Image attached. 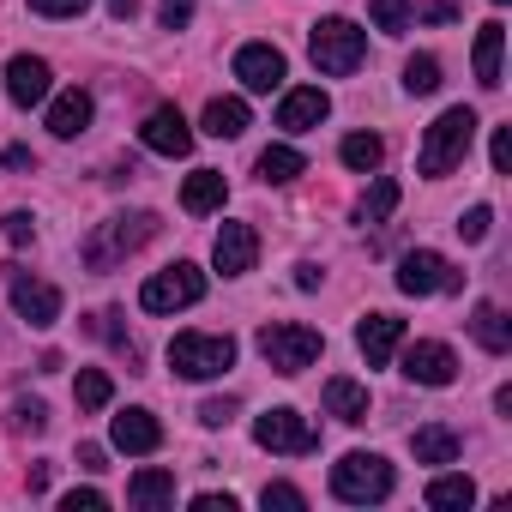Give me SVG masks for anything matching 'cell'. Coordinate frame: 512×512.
<instances>
[{"label": "cell", "instance_id": "6da1fadb", "mask_svg": "<svg viewBox=\"0 0 512 512\" xmlns=\"http://www.w3.org/2000/svg\"><path fill=\"white\" fill-rule=\"evenodd\" d=\"M157 235V211H115L85 235V266L91 272H115L127 253H139Z\"/></svg>", "mask_w": 512, "mask_h": 512}, {"label": "cell", "instance_id": "7a4b0ae2", "mask_svg": "<svg viewBox=\"0 0 512 512\" xmlns=\"http://www.w3.org/2000/svg\"><path fill=\"white\" fill-rule=\"evenodd\" d=\"M470 139H476V109H446L434 127H428V139H422V151H416V169L428 175V181H440V175H452L464 157H470Z\"/></svg>", "mask_w": 512, "mask_h": 512}, {"label": "cell", "instance_id": "3957f363", "mask_svg": "<svg viewBox=\"0 0 512 512\" xmlns=\"http://www.w3.org/2000/svg\"><path fill=\"white\" fill-rule=\"evenodd\" d=\"M320 350H326V338L314 332V326H296V320H272V326H260V356L278 368V374H308L314 362H320Z\"/></svg>", "mask_w": 512, "mask_h": 512}, {"label": "cell", "instance_id": "277c9868", "mask_svg": "<svg viewBox=\"0 0 512 512\" xmlns=\"http://www.w3.org/2000/svg\"><path fill=\"white\" fill-rule=\"evenodd\" d=\"M308 55H314L320 73L344 79V73L362 67V55H368V31H356L350 19H320V25L308 31Z\"/></svg>", "mask_w": 512, "mask_h": 512}, {"label": "cell", "instance_id": "5b68a950", "mask_svg": "<svg viewBox=\"0 0 512 512\" xmlns=\"http://www.w3.org/2000/svg\"><path fill=\"white\" fill-rule=\"evenodd\" d=\"M169 368L181 380H217V374L235 368V338H223V332H181L169 344Z\"/></svg>", "mask_w": 512, "mask_h": 512}, {"label": "cell", "instance_id": "8992f818", "mask_svg": "<svg viewBox=\"0 0 512 512\" xmlns=\"http://www.w3.org/2000/svg\"><path fill=\"white\" fill-rule=\"evenodd\" d=\"M392 464L380 458V452H344L338 464H332V494L338 500H350V506H368V500H386L392 494Z\"/></svg>", "mask_w": 512, "mask_h": 512}, {"label": "cell", "instance_id": "52a82bcc", "mask_svg": "<svg viewBox=\"0 0 512 512\" xmlns=\"http://www.w3.org/2000/svg\"><path fill=\"white\" fill-rule=\"evenodd\" d=\"M199 296H205V272L187 266V260H175V266H163V272L145 278L139 308H145V314H175V308H193Z\"/></svg>", "mask_w": 512, "mask_h": 512}, {"label": "cell", "instance_id": "ba28073f", "mask_svg": "<svg viewBox=\"0 0 512 512\" xmlns=\"http://www.w3.org/2000/svg\"><path fill=\"white\" fill-rule=\"evenodd\" d=\"M464 278L452 272V260L446 253H434V247H410L404 260H398V290L404 296H452Z\"/></svg>", "mask_w": 512, "mask_h": 512}, {"label": "cell", "instance_id": "9c48e42d", "mask_svg": "<svg viewBox=\"0 0 512 512\" xmlns=\"http://www.w3.org/2000/svg\"><path fill=\"white\" fill-rule=\"evenodd\" d=\"M253 440H260L266 452H290V458H302V452L320 446L314 422H308L302 410H290V404H278V410H266L260 422H253Z\"/></svg>", "mask_w": 512, "mask_h": 512}, {"label": "cell", "instance_id": "30bf717a", "mask_svg": "<svg viewBox=\"0 0 512 512\" xmlns=\"http://www.w3.org/2000/svg\"><path fill=\"white\" fill-rule=\"evenodd\" d=\"M7 296H13L19 320H31L37 332H49V326L61 320V290H55V284H43V278H25V272H13V278H7Z\"/></svg>", "mask_w": 512, "mask_h": 512}, {"label": "cell", "instance_id": "8fae6325", "mask_svg": "<svg viewBox=\"0 0 512 512\" xmlns=\"http://www.w3.org/2000/svg\"><path fill=\"white\" fill-rule=\"evenodd\" d=\"M211 260H217L223 278H247L253 260H260V235H253L247 223H223L217 241H211Z\"/></svg>", "mask_w": 512, "mask_h": 512}, {"label": "cell", "instance_id": "7c38bea8", "mask_svg": "<svg viewBox=\"0 0 512 512\" xmlns=\"http://www.w3.org/2000/svg\"><path fill=\"white\" fill-rule=\"evenodd\" d=\"M139 139H145V151H157V157H187V151H193V127L181 121V109H175V103L151 109V115H145V127H139Z\"/></svg>", "mask_w": 512, "mask_h": 512}, {"label": "cell", "instance_id": "4fadbf2b", "mask_svg": "<svg viewBox=\"0 0 512 512\" xmlns=\"http://www.w3.org/2000/svg\"><path fill=\"white\" fill-rule=\"evenodd\" d=\"M404 380H410V386H452V380H458V356H452L446 344L422 338V344L404 350Z\"/></svg>", "mask_w": 512, "mask_h": 512}, {"label": "cell", "instance_id": "5bb4252c", "mask_svg": "<svg viewBox=\"0 0 512 512\" xmlns=\"http://www.w3.org/2000/svg\"><path fill=\"white\" fill-rule=\"evenodd\" d=\"M235 79H241L247 91H278V85H284V49H272V43L235 49Z\"/></svg>", "mask_w": 512, "mask_h": 512}, {"label": "cell", "instance_id": "9a60e30c", "mask_svg": "<svg viewBox=\"0 0 512 512\" xmlns=\"http://www.w3.org/2000/svg\"><path fill=\"white\" fill-rule=\"evenodd\" d=\"M49 61L43 55H13L7 61V97L19 103V109H37V103H49Z\"/></svg>", "mask_w": 512, "mask_h": 512}, {"label": "cell", "instance_id": "2e32d148", "mask_svg": "<svg viewBox=\"0 0 512 512\" xmlns=\"http://www.w3.org/2000/svg\"><path fill=\"white\" fill-rule=\"evenodd\" d=\"M326 115H332V97H326L320 85H302V91H290V97L278 103V127H284V133H314Z\"/></svg>", "mask_w": 512, "mask_h": 512}, {"label": "cell", "instance_id": "e0dca14e", "mask_svg": "<svg viewBox=\"0 0 512 512\" xmlns=\"http://www.w3.org/2000/svg\"><path fill=\"white\" fill-rule=\"evenodd\" d=\"M398 344H404V320H398V314H368V320L356 326V350L368 356V368H386Z\"/></svg>", "mask_w": 512, "mask_h": 512}, {"label": "cell", "instance_id": "ac0fdd59", "mask_svg": "<svg viewBox=\"0 0 512 512\" xmlns=\"http://www.w3.org/2000/svg\"><path fill=\"white\" fill-rule=\"evenodd\" d=\"M109 440H115L121 452H157V446H163V428H157L151 410H121V416L109 422Z\"/></svg>", "mask_w": 512, "mask_h": 512}, {"label": "cell", "instance_id": "d6986e66", "mask_svg": "<svg viewBox=\"0 0 512 512\" xmlns=\"http://www.w3.org/2000/svg\"><path fill=\"white\" fill-rule=\"evenodd\" d=\"M85 127H91V91H61L49 103V133L55 139H79Z\"/></svg>", "mask_w": 512, "mask_h": 512}, {"label": "cell", "instance_id": "ffe728a7", "mask_svg": "<svg viewBox=\"0 0 512 512\" xmlns=\"http://www.w3.org/2000/svg\"><path fill=\"white\" fill-rule=\"evenodd\" d=\"M500 49H506V25L488 19V25L476 31V85H482V91H500Z\"/></svg>", "mask_w": 512, "mask_h": 512}, {"label": "cell", "instance_id": "44dd1931", "mask_svg": "<svg viewBox=\"0 0 512 512\" xmlns=\"http://www.w3.org/2000/svg\"><path fill=\"white\" fill-rule=\"evenodd\" d=\"M223 199H229V181H223L217 169H193V175H187V187H181V211H193V217L217 211Z\"/></svg>", "mask_w": 512, "mask_h": 512}, {"label": "cell", "instance_id": "7402d4cb", "mask_svg": "<svg viewBox=\"0 0 512 512\" xmlns=\"http://www.w3.org/2000/svg\"><path fill=\"white\" fill-rule=\"evenodd\" d=\"M458 434L446 428V422H428V428H416L410 434V452H416V464H458Z\"/></svg>", "mask_w": 512, "mask_h": 512}, {"label": "cell", "instance_id": "603a6c76", "mask_svg": "<svg viewBox=\"0 0 512 512\" xmlns=\"http://www.w3.org/2000/svg\"><path fill=\"white\" fill-rule=\"evenodd\" d=\"M326 416H338V422H368V386H356V380H326Z\"/></svg>", "mask_w": 512, "mask_h": 512}, {"label": "cell", "instance_id": "cb8c5ba5", "mask_svg": "<svg viewBox=\"0 0 512 512\" xmlns=\"http://www.w3.org/2000/svg\"><path fill=\"white\" fill-rule=\"evenodd\" d=\"M199 127H205L211 139H241V133H247V103H241V97H211Z\"/></svg>", "mask_w": 512, "mask_h": 512}, {"label": "cell", "instance_id": "d4e9b609", "mask_svg": "<svg viewBox=\"0 0 512 512\" xmlns=\"http://www.w3.org/2000/svg\"><path fill=\"white\" fill-rule=\"evenodd\" d=\"M253 169H260V181H266V187H284V181H296V175L308 169V157H302L296 145H266Z\"/></svg>", "mask_w": 512, "mask_h": 512}, {"label": "cell", "instance_id": "484cf974", "mask_svg": "<svg viewBox=\"0 0 512 512\" xmlns=\"http://www.w3.org/2000/svg\"><path fill=\"white\" fill-rule=\"evenodd\" d=\"M470 332H476V344H482L488 356H506V350H512V326H506V314H500L494 302H482V308L470 314Z\"/></svg>", "mask_w": 512, "mask_h": 512}, {"label": "cell", "instance_id": "4316f807", "mask_svg": "<svg viewBox=\"0 0 512 512\" xmlns=\"http://www.w3.org/2000/svg\"><path fill=\"white\" fill-rule=\"evenodd\" d=\"M169 500H175V476H169V470H139V476L127 482V506H139V512L169 506Z\"/></svg>", "mask_w": 512, "mask_h": 512}, {"label": "cell", "instance_id": "83f0119b", "mask_svg": "<svg viewBox=\"0 0 512 512\" xmlns=\"http://www.w3.org/2000/svg\"><path fill=\"white\" fill-rule=\"evenodd\" d=\"M392 211H398V181H392V175H380V181L356 199V223H386Z\"/></svg>", "mask_w": 512, "mask_h": 512}, {"label": "cell", "instance_id": "f1b7e54d", "mask_svg": "<svg viewBox=\"0 0 512 512\" xmlns=\"http://www.w3.org/2000/svg\"><path fill=\"white\" fill-rule=\"evenodd\" d=\"M338 157H344L356 175H374V169H380V157H386V139H380V133H350Z\"/></svg>", "mask_w": 512, "mask_h": 512}, {"label": "cell", "instance_id": "f546056e", "mask_svg": "<svg viewBox=\"0 0 512 512\" xmlns=\"http://www.w3.org/2000/svg\"><path fill=\"white\" fill-rule=\"evenodd\" d=\"M470 500H476V482H470V476H434V482H428V506H440V512L470 506Z\"/></svg>", "mask_w": 512, "mask_h": 512}, {"label": "cell", "instance_id": "4dcf8cb0", "mask_svg": "<svg viewBox=\"0 0 512 512\" xmlns=\"http://www.w3.org/2000/svg\"><path fill=\"white\" fill-rule=\"evenodd\" d=\"M368 19L380 37H404L410 31V0H368Z\"/></svg>", "mask_w": 512, "mask_h": 512}, {"label": "cell", "instance_id": "1f68e13d", "mask_svg": "<svg viewBox=\"0 0 512 512\" xmlns=\"http://www.w3.org/2000/svg\"><path fill=\"white\" fill-rule=\"evenodd\" d=\"M404 91L410 97H434L440 91V61L434 55H410L404 61Z\"/></svg>", "mask_w": 512, "mask_h": 512}, {"label": "cell", "instance_id": "d6a6232c", "mask_svg": "<svg viewBox=\"0 0 512 512\" xmlns=\"http://www.w3.org/2000/svg\"><path fill=\"white\" fill-rule=\"evenodd\" d=\"M73 398H79V410H103V404L115 398V386H109V374H103V368H79Z\"/></svg>", "mask_w": 512, "mask_h": 512}, {"label": "cell", "instance_id": "836d02e7", "mask_svg": "<svg viewBox=\"0 0 512 512\" xmlns=\"http://www.w3.org/2000/svg\"><path fill=\"white\" fill-rule=\"evenodd\" d=\"M260 506H266V512H272V506H278V512H302V506H308V494H302V488H290V482H266V488H260Z\"/></svg>", "mask_w": 512, "mask_h": 512}, {"label": "cell", "instance_id": "e575fe53", "mask_svg": "<svg viewBox=\"0 0 512 512\" xmlns=\"http://www.w3.org/2000/svg\"><path fill=\"white\" fill-rule=\"evenodd\" d=\"M422 25H452V19H464V0H416L410 7Z\"/></svg>", "mask_w": 512, "mask_h": 512}, {"label": "cell", "instance_id": "d590c367", "mask_svg": "<svg viewBox=\"0 0 512 512\" xmlns=\"http://www.w3.org/2000/svg\"><path fill=\"white\" fill-rule=\"evenodd\" d=\"M13 428H19V434H43V428H49V410H43L37 398H19V404H13Z\"/></svg>", "mask_w": 512, "mask_h": 512}, {"label": "cell", "instance_id": "8d00e7d4", "mask_svg": "<svg viewBox=\"0 0 512 512\" xmlns=\"http://www.w3.org/2000/svg\"><path fill=\"white\" fill-rule=\"evenodd\" d=\"M0 235H7L13 247H31V241H37V223H31V211H7V217H0Z\"/></svg>", "mask_w": 512, "mask_h": 512}, {"label": "cell", "instance_id": "74e56055", "mask_svg": "<svg viewBox=\"0 0 512 512\" xmlns=\"http://www.w3.org/2000/svg\"><path fill=\"white\" fill-rule=\"evenodd\" d=\"M488 229H494V211H488V205H470V211L458 217V235H464V241H488Z\"/></svg>", "mask_w": 512, "mask_h": 512}, {"label": "cell", "instance_id": "f35d334b", "mask_svg": "<svg viewBox=\"0 0 512 512\" xmlns=\"http://www.w3.org/2000/svg\"><path fill=\"white\" fill-rule=\"evenodd\" d=\"M193 7H199V0H157L163 31H187V25H193Z\"/></svg>", "mask_w": 512, "mask_h": 512}, {"label": "cell", "instance_id": "ab89813d", "mask_svg": "<svg viewBox=\"0 0 512 512\" xmlns=\"http://www.w3.org/2000/svg\"><path fill=\"white\" fill-rule=\"evenodd\" d=\"M85 7H91V0H31L37 19H79Z\"/></svg>", "mask_w": 512, "mask_h": 512}, {"label": "cell", "instance_id": "60d3db41", "mask_svg": "<svg viewBox=\"0 0 512 512\" xmlns=\"http://www.w3.org/2000/svg\"><path fill=\"white\" fill-rule=\"evenodd\" d=\"M229 416H235V398H205L199 404V422L205 428H229Z\"/></svg>", "mask_w": 512, "mask_h": 512}, {"label": "cell", "instance_id": "b9f144b4", "mask_svg": "<svg viewBox=\"0 0 512 512\" xmlns=\"http://www.w3.org/2000/svg\"><path fill=\"white\" fill-rule=\"evenodd\" d=\"M61 506H67V512H103V506H109V494H103V488H73Z\"/></svg>", "mask_w": 512, "mask_h": 512}, {"label": "cell", "instance_id": "7bdbcfd3", "mask_svg": "<svg viewBox=\"0 0 512 512\" xmlns=\"http://www.w3.org/2000/svg\"><path fill=\"white\" fill-rule=\"evenodd\" d=\"M488 157H494V175H506V169H512V127H494V145H488Z\"/></svg>", "mask_w": 512, "mask_h": 512}, {"label": "cell", "instance_id": "ee69618b", "mask_svg": "<svg viewBox=\"0 0 512 512\" xmlns=\"http://www.w3.org/2000/svg\"><path fill=\"white\" fill-rule=\"evenodd\" d=\"M193 512H235V494H193Z\"/></svg>", "mask_w": 512, "mask_h": 512}, {"label": "cell", "instance_id": "f6af8a7d", "mask_svg": "<svg viewBox=\"0 0 512 512\" xmlns=\"http://www.w3.org/2000/svg\"><path fill=\"white\" fill-rule=\"evenodd\" d=\"M320 278H326L320 266H296V290H320Z\"/></svg>", "mask_w": 512, "mask_h": 512}, {"label": "cell", "instance_id": "bcb514c9", "mask_svg": "<svg viewBox=\"0 0 512 512\" xmlns=\"http://www.w3.org/2000/svg\"><path fill=\"white\" fill-rule=\"evenodd\" d=\"M79 464L85 470H103V446H79Z\"/></svg>", "mask_w": 512, "mask_h": 512}, {"label": "cell", "instance_id": "7dc6e473", "mask_svg": "<svg viewBox=\"0 0 512 512\" xmlns=\"http://www.w3.org/2000/svg\"><path fill=\"white\" fill-rule=\"evenodd\" d=\"M109 13H115V19H133V13H139V0H109Z\"/></svg>", "mask_w": 512, "mask_h": 512}, {"label": "cell", "instance_id": "c3c4849f", "mask_svg": "<svg viewBox=\"0 0 512 512\" xmlns=\"http://www.w3.org/2000/svg\"><path fill=\"white\" fill-rule=\"evenodd\" d=\"M494 7H506V0H494Z\"/></svg>", "mask_w": 512, "mask_h": 512}]
</instances>
